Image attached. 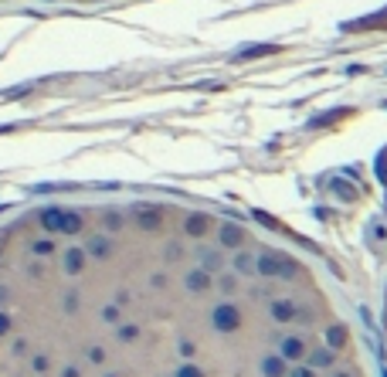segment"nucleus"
<instances>
[{"mask_svg":"<svg viewBox=\"0 0 387 377\" xmlns=\"http://www.w3.org/2000/svg\"><path fill=\"white\" fill-rule=\"evenodd\" d=\"M292 377H313V370H296Z\"/></svg>","mask_w":387,"mask_h":377,"instance_id":"26","label":"nucleus"},{"mask_svg":"<svg viewBox=\"0 0 387 377\" xmlns=\"http://www.w3.org/2000/svg\"><path fill=\"white\" fill-rule=\"evenodd\" d=\"M282 354H289V357H299V354H302V347H299V340H296V336H292V340H285Z\"/></svg>","mask_w":387,"mask_h":377,"instance_id":"14","label":"nucleus"},{"mask_svg":"<svg viewBox=\"0 0 387 377\" xmlns=\"http://www.w3.org/2000/svg\"><path fill=\"white\" fill-rule=\"evenodd\" d=\"M34 370H37V374H45V370H48V360H45V357H34Z\"/></svg>","mask_w":387,"mask_h":377,"instance_id":"22","label":"nucleus"},{"mask_svg":"<svg viewBox=\"0 0 387 377\" xmlns=\"http://www.w3.org/2000/svg\"><path fill=\"white\" fill-rule=\"evenodd\" d=\"M313 364H330V354H323V350H316V354H313Z\"/></svg>","mask_w":387,"mask_h":377,"instance_id":"21","label":"nucleus"},{"mask_svg":"<svg viewBox=\"0 0 387 377\" xmlns=\"http://www.w3.org/2000/svg\"><path fill=\"white\" fill-rule=\"evenodd\" d=\"M235 286H238V279H235V275H224V279H221V289H224V292H231Z\"/></svg>","mask_w":387,"mask_h":377,"instance_id":"19","label":"nucleus"},{"mask_svg":"<svg viewBox=\"0 0 387 377\" xmlns=\"http://www.w3.org/2000/svg\"><path fill=\"white\" fill-rule=\"evenodd\" d=\"M139 224L143 228H160V211H146V207H139Z\"/></svg>","mask_w":387,"mask_h":377,"instance_id":"9","label":"nucleus"},{"mask_svg":"<svg viewBox=\"0 0 387 377\" xmlns=\"http://www.w3.org/2000/svg\"><path fill=\"white\" fill-rule=\"evenodd\" d=\"M119 336H123V340H133V336H136V326H123Z\"/></svg>","mask_w":387,"mask_h":377,"instance_id":"20","label":"nucleus"},{"mask_svg":"<svg viewBox=\"0 0 387 377\" xmlns=\"http://www.w3.org/2000/svg\"><path fill=\"white\" fill-rule=\"evenodd\" d=\"M41 228L48 235H79L82 217L75 211H65V207H48L45 214H41Z\"/></svg>","mask_w":387,"mask_h":377,"instance_id":"1","label":"nucleus"},{"mask_svg":"<svg viewBox=\"0 0 387 377\" xmlns=\"http://www.w3.org/2000/svg\"><path fill=\"white\" fill-rule=\"evenodd\" d=\"M180 377H201V374H197L194 367H183V374H180Z\"/></svg>","mask_w":387,"mask_h":377,"instance_id":"24","label":"nucleus"},{"mask_svg":"<svg viewBox=\"0 0 387 377\" xmlns=\"http://www.w3.org/2000/svg\"><path fill=\"white\" fill-rule=\"evenodd\" d=\"M272 316H275L279 323H285V320H296V306H292L289 299H279V303L272 306Z\"/></svg>","mask_w":387,"mask_h":377,"instance_id":"6","label":"nucleus"},{"mask_svg":"<svg viewBox=\"0 0 387 377\" xmlns=\"http://www.w3.org/2000/svg\"><path fill=\"white\" fill-rule=\"evenodd\" d=\"M4 299H7V292H4V289H0V303H4Z\"/></svg>","mask_w":387,"mask_h":377,"instance_id":"27","label":"nucleus"},{"mask_svg":"<svg viewBox=\"0 0 387 377\" xmlns=\"http://www.w3.org/2000/svg\"><path fill=\"white\" fill-rule=\"evenodd\" d=\"M221 241H224V245H241V228L238 224H224V228H221Z\"/></svg>","mask_w":387,"mask_h":377,"instance_id":"8","label":"nucleus"},{"mask_svg":"<svg viewBox=\"0 0 387 377\" xmlns=\"http://www.w3.org/2000/svg\"><path fill=\"white\" fill-rule=\"evenodd\" d=\"M65 377H79V370H75V367H65Z\"/></svg>","mask_w":387,"mask_h":377,"instance_id":"25","label":"nucleus"},{"mask_svg":"<svg viewBox=\"0 0 387 377\" xmlns=\"http://www.w3.org/2000/svg\"><path fill=\"white\" fill-rule=\"evenodd\" d=\"M204 231H207V217H204V214H190V217H187V235L201 238Z\"/></svg>","mask_w":387,"mask_h":377,"instance_id":"7","label":"nucleus"},{"mask_svg":"<svg viewBox=\"0 0 387 377\" xmlns=\"http://www.w3.org/2000/svg\"><path fill=\"white\" fill-rule=\"evenodd\" d=\"M268 51H279V48H248V51H241V58H255V55H268Z\"/></svg>","mask_w":387,"mask_h":377,"instance_id":"17","label":"nucleus"},{"mask_svg":"<svg viewBox=\"0 0 387 377\" xmlns=\"http://www.w3.org/2000/svg\"><path fill=\"white\" fill-rule=\"evenodd\" d=\"M343 340H346V330H343V326H333V330H330V343H333V347H340Z\"/></svg>","mask_w":387,"mask_h":377,"instance_id":"15","label":"nucleus"},{"mask_svg":"<svg viewBox=\"0 0 387 377\" xmlns=\"http://www.w3.org/2000/svg\"><path fill=\"white\" fill-rule=\"evenodd\" d=\"M217 265H221V262H217L214 251H204V255H201V269H204V272H214Z\"/></svg>","mask_w":387,"mask_h":377,"instance_id":"12","label":"nucleus"},{"mask_svg":"<svg viewBox=\"0 0 387 377\" xmlns=\"http://www.w3.org/2000/svg\"><path fill=\"white\" fill-rule=\"evenodd\" d=\"M343 377H346V374H343Z\"/></svg>","mask_w":387,"mask_h":377,"instance_id":"28","label":"nucleus"},{"mask_svg":"<svg viewBox=\"0 0 387 377\" xmlns=\"http://www.w3.org/2000/svg\"><path fill=\"white\" fill-rule=\"evenodd\" d=\"M51 251H55L51 241H34V255H51Z\"/></svg>","mask_w":387,"mask_h":377,"instance_id":"16","label":"nucleus"},{"mask_svg":"<svg viewBox=\"0 0 387 377\" xmlns=\"http://www.w3.org/2000/svg\"><path fill=\"white\" fill-rule=\"evenodd\" d=\"M282 370H285V364L279 360V357H272V360H265V374H268V377H282Z\"/></svg>","mask_w":387,"mask_h":377,"instance_id":"11","label":"nucleus"},{"mask_svg":"<svg viewBox=\"0 0 387 377\" xmlns=\"http://www.w3.org/2000/svg\"><path fill=\"white\" fill-rule=\"evenodd\" d=\"M89 255H95V258H105V255H109V241H105V238H92V241H89Z\"/></svg>","mask_w":387,"mask_h":377,"instance_id":"10","label":"nucleus"},{"mask_svg":"<svg viewBox=\"0 0 387 377\" xmlns=\"http://www.w3.org/2000/svg\"><path fill=\"white\" fill-rule=\"evenodd\" d=\"M255 269L262 275H296V265L285 255H262V258H255Z\"/></svg>","mask_w":387,"mask_h":377,"instance_id":"2","label":"nucleus"},{"mask_svg":"<svg viewBox=\"0 0 387 377\" xmlns=\"http://www.w3.org/2000/svg\"><path fill=\"white\" fill-rule=\"evenodd\" d=\"M82 265H85V251H82V248H68V251H65V272L75 275Z\"/></svg>","mask_w":387,"mask_h":377,"instance_id":"5","label":"nucleus"},{"mask_svg":"<svg viewBox=\"0 0 387 377\" xmlns=\"http://www.w3.org/2000/svg\"><path fill=\"white\" fill-rule=\"evenodd\" d=\"M235 269H238V272H255V258H251V255H238V258H235Z\"/></svg>","mask_w":387,"mask_h":377,"instance_id":"13","label":"nucleus"},{"mask_svg":"<svg viewBox=\"0 0 387 377\" xmlns=\"http://www.w3.org/2000/svg\"><path fill=\"white\" fill-rule=\"evenodd\" d=\"M7 333H11V316L0 313V336H7Z\"/></svg>","mask_w":387,"mask_h":377,"instance_id":"18","label":"nucleus"},{"mask_svg":"<svg viewBox=\"0 0 387 377\" xmlns=\"http://www.w3.org/2000/svg\"><path fill=\"white\" fill-rule=\"evenodd\" d=\"M105 320H109V323H115V320H119V309H115V306H109V309H105Z\"/></svg>","mask_w":387,"mask_h":377,"instance_id":"23","label":"nucleus"},{"mask_svg":"<svg viewBox=\"0 0 387 377\" xmlns=\"http://www.w3.org/2000/svg\"><path fill=\"white\" fill-rule=\"evenodd\" d=\"M187 289H190V292H204V289H211V272L194 269V272L187 275Z\"/></svg>","mask_w":387,"mask_h":377,"instance_id":"4","label":"nucleus"},{"mask_svg":"<svg viewBox=\"0 0 387 377\" xmlns=\"http://www.w3.org/2000/svg\"><path fill=\"white\" fill-rule=\"evenodd\" d=\"M214 326L217 330H235V326H238V309L235 306H217L214 309Z\"/></svg>","mask_w":387,"mask_h":377,"instance_id":"3","label":"nucleus"}]
</instances>
